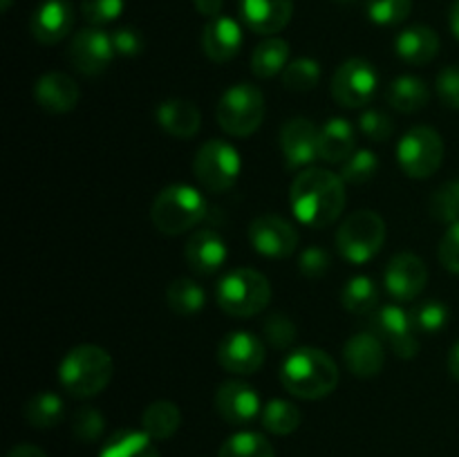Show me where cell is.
<instances>
[{
	"label": "cell",
	"mask_w": 459,
	"mask_h": 457,
	"mask_svg": "<svg viewBox=\"0 0 459 457\" xmlns=\"http://www.w3.org/2000/svg\"><path fill=\"white\" fill-rule=\"evenodd\" d=\"M290 206L305 227L325 228L339 220L345 206V182L327 168L300 170L290 188Z\"/></svg>",
	"instance_id": "6da1fadb"
},
{
	"label": "cell",
	"mask_w": 459,
	"mask_h": 457,
	"mask_svg": "<svg viewBox=\"0 0 459 457\" xmlns=\"http://www.w3.org/2000/svg\"><path fill=\"white\" fill-rule=\"evenodd\" d=\"M281 381L290 394L307 401L327 397L339 385V366L327 352L316 348L294 349L282 361Z\"/></svg>",
	"instance_id": "7a4b0ae2"
},
{
	"label": "cell",
	"mask_w": 459,
	"mask_h": 457,
	"mask_svg": "<svg viewBox=\"0 0 459 457\" xmlns=\"http://www.w3.org/2000/svg\"><path fill=\"white\" fill-rule=\"evenodd\" d=\"M115 375L112 357L99 345H76L58 367V381L76 399H88L103 392Z\"/></svg>",
	"instance_id": "3957f363"
},
{
	"label": "cell",
	"mask_w": 459,
	"mask_h": 457,
	"mask_svg": "<svg viewBox=\"0 0 459 457\" xmlns=\"http://www.w3.org/2000/svg\"><path fill=\"white\" fill-rule=\"evenodd\" d=\"M209 215V204L197 188L188 184H170L157 193L151 209V220L164 236H179Z\"/></svg>",
	"instance_id": "277c9868"
},
{
	"label": "cell",
	"mask_w": 459,
	"mask_h": 457,
	"mask_svg": "<svg viewBox=\"0 0 459 457\" xmlns=\"http://www.w3.org/2000/svg\"><path fill=\"white\" fill-rule=\"evenodd\" d=\"M215 300L229 316H255L267 309L269 300H272V285H269L267 276L255 269H233L215 287Z\"/></svg>",
	"instance_id": "5b68a950"
},
{
	"label": "cell",
	"mask_w": 459,
	"mask_h": 457,
	"mask_svg": "<svg viewBox=\"0 0 459 457\" xmlns=\"http://www.w3.org/2000/svg\"><path fill=\"white\" fill-rule=\"evenodd\" d=\"M336 249L350 264H366L385 242V222L377 211L361 209L343 220L336 231Z\"/></svg>",
	"instance_id": "8992f818"
},
{
	"label": "cell",
	"mask_w": 459,
	"mask_h": 457,
	"mask_svg": "<svg viewBox=\"0 0 459 457\" xmlns=\"http://www.w3.org/2000/svg\"><path fill=\"white\" fill-rule=\"evenodd\" d=\"M264 97L255 85L238 83L231 85L220 97L215 116L220 128L231 137H249L263 125L264 119Z\"/></svg>",
	"instance_id": "52a82bcc"
},
{
	"label": "cell",
	"mask_w": 459,
	"mask_h": 457,
	"mask_svg": "<svg viewBox=\"0 0 459 457\" xmlns=\"http://www.w3.org/2000/svg\"><path fill=\"white\" fill-rule=\"evenodd\" d=\"M240 170V152L222 139L202 143L193 160V175L209 193H224L236 186Z\"/></svg>",
	"instance_id": "ba28073f"
},
{
	"label": "cell",
	"mask_w": 459,
	"mask_h": 457,
	"mask_svg": "<svg viewBox=\"0 0 459 457\" xmlns=\"http://www.w3.org/2000/svg\"><path fill=\"white\" fill-rule=\"evenodd\" d=\"M397 160L408 177H430V175L437 173L444 161L442 134L430 125H415L399 139Z\"/></svg>",
	"instance_id": "9c48e42d"
},
{
	"label": "cell",
	"mask_w": 459,
	"mask_h": 457,
	"mask_svg": "<svg viewBox=\"0 0 459 457\" xmlns=\"http://www.w3.org/2000/svg\"><path fill=\"white\" fill-rule=\"evenodd\" d=\"M379 74L366 58H350L332 76V97L343 108H363L375 99Z\"/></svg>",
	"instance_id": "30bf717a"
},
{
	"label": "cell",
	"mask_w": 459,
	"mask_h": 457,
	"mask_svg": "<svg viewBox=\"0 0 459 457\" xmlns=\"http://www.w3.org/2000/svg\"><path fill=\"white\" fill-rule=\"evenodd\" d=\"M115 54L112 36L99 27L76 31L70 40V47H67L70 63L85 76H97L106 72Z\"/></svg>",
	"instance_id": "8fae6325"
},
{
	"label": "cell",
	"mask_w": 459,
	"mask_h": 457,
	"mask_svg": "<svg viewBox=\"0 0 459 457\" xmlns=\"http://www.w3.org/2000/svg\"><path fill=\"white\" fill-rule=\"evenodd\" d=\"M249 240L264 258L282 260L290 258L299 246V231L281 215L264 213L249 224Z\"/></svg>",
	"instance_id": "7c38bea8"
},
{
	"label": "cell",
	"mask_w": 459,
	"mask_h": 457,
	"mask_svg": "<svg viewBox=\"0 0 459 457\" xmlns=\"http://www.w3.org/2000/svg\"><path fill=\"white\" fill-rule=\"evenodd\" d=\"M372 334L379 336L381 341L394 349L399 358H415L420 352V341L412 334L411 312L402 309L399 305H384L372 316Z\"/></svg>",
	"instance_id": "4fadbf2b"
},
{
	"label": "cell",
	"mask_w": 459,
	"mask_h": 457,
	"mask_svg": "<svg viewBox=\"0 0 459 457\" xmlns=\"http://www.w3.org/2000/svg\"><path fill=\"white\" fill-rule=\"evenodd\" d=\"M281 151L287 168H309V164L321 160V128L303 116L287 121L281 130Z\"/></svg>",
	"instance_id": "5bb4252c"
},
{
	"label": "cell",
	"mask_w": 459,
	"mask_h": 457,
	"mask_svg": "<svg viewBox=\"0 0 459 457\" xmlns=\"http://www.w3.org/2000/svg\"><path fill=\"white\" fill-rule=\"evenodd\" d=\"M218 363L231 375H255L264 363V343L251 332H229L218 345Z\"/></svg>",
	"instance_id": "9a60e30c"
},
{
	"label": "cell",
	"mask_w": 459,
	"mask_h": 457,
	"mask_svg": "<svg viewBox=\"0 0 459 457\" xmlns=\"http://www.w3.org/2000/svg\"><path fill=\"white\" fill-rule=\"evenodd\" d=\"M385 289L397 300H415L429 282V267L417 254H397L385 267Z\"/></svg>",
	"instance_id": "2e32d148"
},
{
	"label": "cell",
	"mask_w": 459,
	"mask_h": 457,
	"mask_svg": "<svg viewBox=\"0 0 459 457\" xmlns=\"http://www.w3.org/2000/svg\"><path fill=\"white\" fill-rule=\"evenodd\" d=\"M215 410L227 424L247 426L263 412V403L249 384L227 381L215 390Z\"/></svg>",
	"instance_id": "e0dca14e"
},
{
	"label": "cell",
	"mask_w": 459,
	"mask_h": 457,
	"mask_svg": "<svg viewBox=\"0 0 459 457\" xmlns=\"http://www.w3.org/2000/svg\"><path fill=\"white\" fill-rule=\"evenodd\" d=\"M74 9L67 0H45L34 9L30 21L31 36L40 45H56L72 31Z\"/></svg>",
	"instance_id": "ac0fdd59"
},
{
	"label": "cell",
	"mask_w": 459,
	"mask_h": 457,
	"mask_svg": "<svg viewBox=\"0 0 459 457\" xmlns=\"http://www.w3.org/2000/svg\"><path fill=\"white\" fill-rule=\"evenodd\" d=\"M184 258L193 272L200 273V276H211V273L220 272L227 263V242L215 228H200L188 237L186 246H184Z\"/></svg>",
	"instance_id": "d6986e66"
},
{
	"label": "cell",
	"mask_w": 459,
	"mask_h": 457,
	"mask_svg": "<svg viewBox=\"0 0 459 457\" xmlns=\"http://www.w3.org/2000/svg\"><path fill=\"white\" fill-rule=\"evenodd\" d=\"M345 367L359 379H372L384 370L385 349L384 341L372 332L350 336L343 348Z\"/></svg>",
	"instance_id": "ffe728a7"
},
{
	"label": "cell",
	"mask_w": 459,
	"mask_h": 457,
	"mask_svg": "<svg viewBox=\"0 0 459 457\" xmlns=\"http://www.w3.org/2000/svg\"><path fill=\"white\" fill-rule=\"evenodd\" d=\"M240 13L251 31L272 36L290 25L294 0H242Z\"/></svg>",
	"instance_id": "44dd1931"
},
{
	"label": "cell",
	"mask_w": 459,
	"mask_h": 457,
	"mask_svg": "<svg viewBox=\"0 0 459 457\" xmlns=\"http://www.w3.org/2000/svg\"><path fill=\"white\" fill-rule=\"evenodd\" d=\"M79 85L65 72H48L34 83V99L43 110L65 115L79 103Z\"/></svg>",
	"instance_id": "7402d4cb"
},
{
	"label": "cell",
	"mask_w": 459,
	"mask_h": 457,
	"mask_svg": "<svg viewBox=\"0 0 459 457\" xmlns=\"http://www.w3.org/2000/svg\"><path fill=\"white\" fill-rule=\"evenodd\" d=\"M242 47V30L233 18L218 16L202 31V49L213 63H227L238 56Z\"/></svg>",
	"instance_id": "603a6c76"
},
{
	"label": "cell",
	"mask_w": 459,
	"mask_h": 457,
	"mask_svg": "<svg viewBox=\"0 0 459 457\" xmlns=\"http://www.w3.org/2000/svg\"><path fill=\"white\" fill-rule=\"evenodd\" d=\"M157 124L175 139H193L202 125L200 108L188 99H166L157 106Z\"/></svg>",
	"instance_id": "cb8c5ba5"
},
{
	"label": "cell",
	"mask_w": 459,
	"mask_h": 457,
	"mask_svg": "<svg viewBox=\"0 0 459 457\" xmlns=\"http://www.w3.org/2000/svg\"><path fill=\"white\" fill-rule=\"evenodd\" d=\"M394 52L403 63L411 65H426L439 54L437 31L426 25L406 27L394 40Z\"/></svg>",
	"instance_id": "d4e9b609"
},
{
	"label": "cell",
	"mask_w": 459,
	"mask_h": 457,
	"mask_svg": "<svg viewBox=\"0 0 459 457\" xmlns=\"http://www.w3.org/2000/svg\"><path fill=\"white\" fill-rule=\"evenodd\" d=\"M354 125L343 116H332L321 128V160L327 164H343L357 151Z\"/></svg>",
	"instance_id": "484cf974"
},
{
	"label": "cell",
	"mask_w": 459,
	"mask_h": 457,
	"mask_svg": "<svg viewBox=\"0 0 459 457\" xmlns=\"http://www.w3.org/2000/svg\"><path fill=\"white\" fill-rule=\"evenodd\" d=\"M99 457H160L155 439L148 437L143 430L121 428L108 437Z\"/></svg>",
	"instance_id": "4316f807"
},
{
	"label": "cell",
	"mask_w": 459,
	"mask_h": 457,
	"mask_svg": "<svg viewBox=\"0 0 459 457\" xmlns=\"http://www.w3.org/2000/svg\"><path fill=\"white\" fill-rule=\"evenodd\" d=\"M182 426V412L173 401H152L146 410L142 412V430L155 442L170 439Z\"/></svg>",
	"instance_id": "83f0119b"
},
{
	"label": "cell",
	"mask_w": 459,
	"mask_h": 457,
	"mask_svg": "<svg viewBox=\"0 0 459 457\" xmlns=\"http://www.w3.org/2000/svg\"><path fill=\"white\" fill-rule=\"evenodd\" d=\"M429 85L424 79L412 74H402L394 79L388 88V103L394 110L411 115V112H420L429 103Z\"/></svg>",
	"instance_id": "f1b7e54d"
},
{
	"label": "cell",
	"mask_w": 459,
	"mask_h": 457,
	"mask_svg": "<svg viewBox=\"0 0 459 457\" xmlns=\"http://www.w3.org/2000/svg\"><path fill=\"white\" fill-rule=\"evenodd\" d=\"M287 61H290V43L285 39L272 36L255 45L254 54H251V72L258 79H272V76L285 72V67L290 65Z\"/></svg>",
	"instance_id": "f546056e"
},
{
	"label": "cell",
	"mask_w": 459,
	"mask_h": 457,
	"mask_svg": "<svg viewBox=\"0 0 459 457\" xmlns=\"http://www.w3.org/2000/svg\"><path fill=\"white\" fill-rule=\"evenodd\" d=\"M166 303L178 316H195L204 309L206 294L191 278H175L166 287Z\"/></svg>",
	"instance_id": "4dcf8cb0"
},
{
	"label": "cell",
	"mask_w": 459,
	"mask_h": 457,
	"mask_svg": "<svg viewBox=\"0 0 459 457\" xmlns=\"http://www.w3.org/2000/svg\"><path fill=\"white\" fill-rule=\"evenodd\" d=\"M379 303V289L370 276H354L345 282L341 289V305L354 316H363L377 309Z\"/></svg>",
	"instance_id": "1f68e13d"
},
{
	"label": "cell",
	"mask_w": 459,
	"mask_h": 457,
	"mask_svg": "<svg viewBox=\"0 0 459 457\" xmlns=\"http://www.w3.org/2000/svg\"><path fill=\"white\" fill-rule=\"evenodd\" d=\"M260 419H263L264 430H269L272 435H278V437H285V435H291L299 430L303 415H300L296 403L287 401V399H272V401L263 406Z\"/></svg>",
	"instance_id": "d6a6232c"
},
{
	"label": "cell",
	"mask_w": 459,
	"mask_h": 457,
	"mask_svg": "<svg viewBox=\"0 0 459 457\" xmlns=\"http://www.w3.org/2000/svg\"><path fill=\"white\" fill-rule=\"evenodd\" d=\"M63 417H65V403L54 392L34 394L25 406V419L34 428H54L61 424Z\"/></svg>",
	"instance_id": "836d02e7"
},
{
	"label": "cell",
	"mask_w": 459,
	"mask_h": 457,
	"mask_svg": "<svg viewBox=\"0 0 459 457\" xmlns=\"http://www.w3.org/2000/svg\"><path fill=\"white\" fill-rule=\"evenodd\" d=\"M218 457H276V453L264 435L242 430L220 446Z\"/></svg>",
	"instance_id": "e575fe53"
},
{
	"label": "cell",
	"mask_w": 459,
	"mask_h": 457,
	"mask_svg": "<svg viewBox=\"0 0 459 457\" xmlns=\"http://www.w3.org/2000/svg\"><path fill=\"white\" fill-rule=\"evenodd\" d=\"M321 81V65L314 58L303 56L291 61L282 72V85L291 92H309Z\"/></svg>",
	"instance_id": "d590c367"
},
{
	"label": "cell",
	"mask_w": 459,
	"mask_h": 457,
	"mask_svg": "<svg viewBox=\"0 0 459 457\" xmlns=\"http://www.w3.org/2000/svg\"><path fill=\"white\" fill-rule=\"evenodd\" d=\"M379 170V157L370 148H359L341 164V179L348 184H366Z\"/></svg>",
	"instance_id": "8d00e7d4"
},
{
	"label": "cell",
	"mask_w": 459,
	"mask_h": 457,
	"mask_svg": "<svg viewBox=\"0 0 459 457\" xmlns=\"http://www.w3.org/2000/svg\"><path fill=\"white\" fill-rule=\"evenodd\" d=\"M366 12L375 25L393 27L411 16L412 0H368Z\"/></svg>",
	"instance_id": "74e56055"
},
{
	"label": "cell",
	"mask_w": 459,
	"mask_h": 457,
	"mask_svg": "<svg viewBox=\"0 0 459 457\" xmlns=\"http://www.w3.org/2000/svg\"><path fill=\"white\" fill-rule=\"evenodd\" d=\"M412 325L417 332H424V334H437L446 327L448 323V307L439 300H424V303H417L411 312Z\"/></svg>",
	"instance_id": "f35d334b"
},
{
	"label": "cell",
	"mask_w": 459,
	"mask_h": 457,
	"mask_svg": "<svg viewBox=\"0 0 459 457\" xmlns=\"http://www.w3.org/2000/svg\"><path fill=\"white\" fill-rule=\"evenodd\" d=\"M430 215L444 224L459 222V179L446 182L430 197Z\"/></svg>",
	"instance_id": "ab89813d"
},
{
	"label": "cell",
	"mask_w": 459,
	"mask_h": 457,
	"mask_svg": "<svg viewBox=\"0 0 459 457\" xmlns=\"http://www.w3.org/2000/svg\"><path fill=\"white\" fill-rule=\"evenodd\" d=\"M103 428H106V421H103V415L97 410V408H79V410L72 415V435H74L79 442L92 444L97 442L103 435Z\"/></svg>",
	"instance_id": "60d3db41"
},
{
	"label": "cell",
	"mask_w": 459,
	"mask_h": 457,
	"mask_svg": "<svg viewBox=\"0 0 459 457\" xmlns=\"http://www.w3.org/2000/svg\"><path fill=\"white\" fill-rule=\"evenodd\" d=\"M359 130H361L370 142L384 143L393 137L394 124L385 112L370 108V110H363L361 116H359Z\"/></svg>",
	"instance_id": "b9f144b4"
},
{
	"label": "cell",
	"mask_w": 459,
	"mask_h": 457,
	"mask_svg": "<svg viewBox=\"0 0 459 457\" xmlns=\"http://www.w3.org/2000/svg\"><path fill=\"white\" fill-rule=\"evenodd\" d=\"M264 336H267L269 345L276 349H287L294 345L296 341V325L290 316L285 314H272L263 325Z\"/></svg>",
	"instance_id": "7bdbcfd3"
},
{
	"label": "cell",
	"mask_w": 459,
	"mask_h": 457,
	"mask_svg": "<svg viewBox=\"0 0 459 457\" xmlns=\"http://www.w3.org/2000/svg\"><path fill=\"white\" fill-rule=\"evenodd\" d=\"M126 0H81V12L85 21L92 25H106V22L117 21L124 12Z\"/></svg>",
	"instance_id": "ee69618b"
},
{
	"label": "cell",
	"mask_w": 459,
	"mask_h": 457,
	"mask_svg": "<svg viewBox=\"0 0 459 457\" xmlns=\"http://www.w3.org/2000/svg\"><path fill=\"white\" fill-rule=\"evenodd\" d=\"M332 258L323 246H307L305 251H300L299 255V269L305 278L309 280H318V278L325 276L330 272Z\"/></svg>",
	"instance_id": "f6af8a7d"
},
{
	"label": "cell",
	"mask_w": 459,
	"mask_h": 457,
	"mask_svg": "<svg viewBox=\"0 0 459 457\" xmlns=\"http://www.w3.org/2000/svg\"><path fill=\"white\" fill-rule=\"evenodd\" d=\"M437 94L448 108L459 110V65L444 67L437 76Z\"/></svg>",
	"instance_id": "bcb514c9"
},
{
	"label": "cell",
	"mask_w": 459,
	"mask_h": 457,
	"mask_svg": "<svg viewBox=\"0 0 459 457\" xmlns=\"http://www.w3.org/2000/svg\"><path fill=\"white\" fill-rule=\"evenodd\" d=\"M439 260L451 273L459 276V222L451 224L439 242Z\"/></svg>",
	"instance_id": "7dc6e473"
},
{
	"label": "cell",
	"mask_w": 459,
	"mask_h": 457,
	"mask_svg": "<svg viewBox=\"0 0 459 457\" xmlns=\"http://www.w3.org/2000/svg\"><path fill=\"white\" fill-rule=\"evenodd\" d=\"M112 45H115V52L119 56H137L143 49V39L134 27H119L117 31H112Z\"/></svg>",
	"instance_id": "c3c4849f"
},
{
	"label": "cell",
	"mask_w": 459,
	"mask_h": 457,
	"mask_svg": "<svg viewBox=\"0 0 459 457\" xmlns=\"http://www.w3.org/2000/svg\"><path fill=\"white\" fill-rule=\"evenodd\" d=\"M193 4H195V9L202 13V16L213 21V18H218L220 13H222L224 0H193Z\"/></svg>",
	"instance_id": "681fc988"
},
{
	"label": "cell",
	"mask_w": 459,
	"mask_h": 457,
	"mask_svg": "<svg viewBox=\"0 0 459 457\" xmlns=\"http://www.w3.org/2000/svg\"><path fill=\"white\" fill-rule=\"evenodd\" d=\"M7 457H48L39 446H31V444H18L9 451Z\"/></svg>",
	"instance_id": "f907efd6"
},
{
	"label": "cell",
	"mask_w": 459,
	"mask_h": 457,
	"mask_svg": "<svg viewBox=\"0 0 459 457\" xmlns=\"http://www.w3.org/2000/svg\"><path fill=\"white\" fill-rule=\"evenodd\" d=\"M448 372L455 381H459V341L453 345L451 354H448Z\"/></svg>",
	"instance_id": "816d5d0a"
},
{
	"label": "cell",
	"mask_w": 459,
	"mask_h": 457,
	"mask_svg": "<svg viewBox=\"0 0 459 457\" xmlns=\"http://www.w3.org/2000/svg\"><path fill=\"white\" fill-rule=\"evenodd\" d=\"M448 22H451V30L455 34V39L459 40V0H455L451 7V13H448Z\"/></svg>",
	"instance_id": "f5cc1de1"
},
{
	"label": "cell",
	"mask_w": 459,
	"mask_h": 457,
	"mask_svg": "<svg viewBox=\"0 0 459 457\" xmlns=\"http://www.w3.org/2000/svg\"><path fill=\"white\" fill-rule=\"evenodd\" d=\"M13 0H0V7H3V12H7L9 7H12Z\"/></svg>",
	"instance_id": "db71d44e"
},
{
	"label": "cell",
	"mask_w": 459,
	"mask_h": 457,
	"mask_svg": "<svg viewBox=\"0 0 459 457\" xmlns=\"http://www.w3.org/2000/svg\"><path fill=\"white\" fill-rule=\"evenodd\" d=\"M336 3H343V4H350V3H354V0H336Z\"/></svg>",
	"instance_id": "11a10c76"
}]
</instances>
